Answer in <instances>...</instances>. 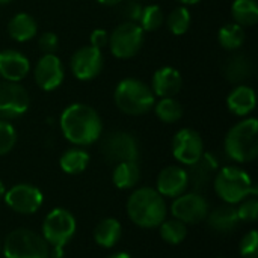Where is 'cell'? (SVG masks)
<instances>
[{"label":"cell","mask_w":258,"mask_h":258,"mask_svg":"<svg viewBox=\"0 0 258 258\" xmlns=\"http://www.w3.org/2000/svg\"><path fill=\"white\" fill-rule=\"evenodd\" d=\"M59 125L65 139L77 147L97 142L103 132L98 112L85 103H73L60 113Z\"/></svg>","instance_id":"1"},{"label":"cell","mask_w":258,"mask_h":258,"mask_svg":"<svg viewBox=\"0 0 258 258\" xmlns=\"http://www.w3.org/2000/svg\"><path fill=\"white\" fill-rule=\"evenodd\" d=\"M163 197L151 187L136 189L127 201V213L133 224L141 228H156L166 218Z\"/></svg>","instance_id":"2"},{"label":"cell","mask_w":258,"mask_h":258,"mask_svg":"<svg viewBox=\"0 0 258 258\" xmlns=\"http://www.w3.org/2000/svg\"><path fill=\"white\" fill-rule=\"evenodd\" d=\"M227 156L239 163L254 162L258 156V121L246 118L233 125L225 136Z\"/></svg>","instance_id":"3"},{"label":"cell","mask_w":258,"mask_h":258,"mask_svg":"<svg viewBox=\"0 0 258 258\" xmlns=\"http://www.w3.org/2000/svg\"><path fill=\"white\" fill-rule=\"evenodd\" d=\"M113 100L116 107L132 116L144 115L150 112L156 103V95L153 94L151 88L138 79L127 77L122 79L113 92Z\"/></svg>","instance_id":"4"},{"label":"cell","mask_w":258,"mask_h":258,"mask_svg":"<svg viewBox=\"0 0 258 258\" xmlns=\"http://www.w3.org/2000/svg\"><path fill=\"white\" fill-rule=\"evenodd\" d=\"M215 190L225 204H239L249 195H257L249 174L237 166H225L215 175Z\"/></svg>","instance_id":"5"},{"label":"cell","mask_w":258,"mask_h":258,"mask_svg":"<svg viewBox=\"0 0 258 258\" xmlns=\"http://www.w3.org/2000/svg\"><path fill=\"white\" fill-rule=\"evenodd\" d=\"M76 219L65 209H53L44 219L42 237L53 249V258L63 257V248L76 234Z\"/></svg>","instance_id":"6"},{"label":"cell","mask_w":258,"mask_h":258,"mask_svg":"<svg viewBox=\"0 0 258 258\" xmlns=\"http://www.w3.org/2000/svg\"><path fill=\"white\" fill-rule=\"evenodd\" d=\"M3 254L5 258H50V246L38 233L17 228L6 236Z\"/></svg>","instance_id":"7"},{"label":"cell","mask_w":258,"mask_h":258,"mask_svg":"<svg viewBox=\"0 0 258 258\" xmlns=\"http://www.w3.org/2000/svg\"><path fill=\"white\" fill-rule=\"evenodd\" d=\"M145 39V32L138 23L124 21L118 24L112 33H109L110 53L118 59H130L136 56Z\"/></svg>","instance_id":"8"},{"label":"cell","mask_w":258,"mask_h":258,"mask_svg":"<svg viewBox=\"0 0 258 258\" xmlns=\"http://www.w3.org/2000/svg\"><path fill=\"white\" fill-rule=\"evenodd\" d=\"M101 151L110 163L136 162L139 157V144L136 138L127 132H113L104 138Z\"/></svg>","instance_id":"9"},{"label":"cell","mask_w":258,"mask_h":258,"mask_svg":"<svg viewBox=\"0 0 258 258\" xmlns=\"http://www.w3.org/2000/svg\"><path fill=\"white\" fill-rule=\"evenodd\" d=\"M171 213L175 219L181 221L183 224L194 225L207 218L209 203L198 192H190V194L184 192L183 195L174 200L171 206Z\"/></svg>","instance_id":"10"},{"label":"cell","mask_w":258,"mask_h":258,"mask_svg":"<svg viewBox=\"0 0 258 258\" xmlns=\"http://www.w3.org/2000/svg\"><path fill=\"white\" fill-rule=\"evenodd\" d=\"M30 98L27 91L14 82H0V119H12L24 115Z\"/></svg>","instance_id":"11"},{"label":"cell","mask_w":258,"mask_h":258,"mask_svg":"<svg viewBox=\"0 0 258 258\" xmlns=\"http://www.w3.org/2000/svg\"><path fill=\"white\" fill-rule=\"evenodd\" d=\"M103 53L101 50L92 47V45H85L76 50L70 59V68L73 76L77 80L88 82L95 79L101 70H103Z\"/></svg>","instance_id":"12"},{"label":"cell","mask_w":258,"mask_h":258,"mask_svg":"<svg viewBox=\"0 0 258 258\" xmlns=\"http://www.w3.org/2000/svg\"><path fill=\"white\" fill-rule=\"evenodd\" d=\"M172 154L180 163L186 166L197 163L204 154V142L201 135L197 130L187 127L178 130L172 139Z\"/></svg>","instance_id":"13"},{"label":"cell","mask_w":258,"mask_h":258,"mask_svg":"<svg viewBox=\"0 0 258 258\" xmlns=\"http://www.w3.org/2000/svg\"><path fill=\"white\" fill-rule=\"evenodd\" d=\"M44 197L41 190L27 183L15 184L5 194V203L11 210L20 215H33L42 206Z\"/></svg>","instance_id":"14"},{"label":"cell","mask_w":258,"mask_h":258,"mask_svg":"<svg viewBox=\"0 0 258 258\" xmlns=\"http://www.w3.org/2000/svg\"><path fill=\"white\" fill-rule=\"evenodd\" d=\"M33 77L42 91L50 92L57 89L65 77L62 60L56 54H42L35 65Z\"/></svg>","instance_id":"15"},{"label":"cell","mask_w":258,"mask_h":258,"mask_svg":"<svg viewBox=\"0 0 258 258\" xmlns=\"http://www.w3.org/2000/svg\"><path fill=\"white\" fill-rule=\"evenodd\" d=\"M189 187L187 171L180 166H168L160 171L157 177V192L162 197L177 198Z\"/></svg>","instance_id":"16"},{"label":"cell","mask_w":258,"mask_h":258,"mask_svg":"<svg viewBox=\"0 0 258 258\" xmlns=\"http://www.w3.org/2000/svg\"><path fill=\"white\" fill-rule=\"evenodd\" d=\"M30 71L29 59L17 50L6 48L0 51V76L6 82L18 83Z\"/></svg>","instance_id":"17"},{"label":"cell","mask_w":258,"mask_h":258,"mask_svg":"<svg viewBox=\"0 0 258 258\" xmlns=\"http://www.w3.org/2000/svg\"><path fill=\"white\" fill-rule=\"evenodd\" d=\"M183 86V77L174 67L159 68L151 79V91L156 97H175Z\"/></svg>","instance_id":"18"},{"label":"cell","mask_w":258,"mask_h":258,"mask_svg":"<svg viewBox=\"0 0 258 258\" xmlns=\"http://www.w3.org/2000/svg\"><path fill=\"white\" fill-rule=\"evenodd\" d=\"M189 168H190L187 171L189 186H192V189L200 194L201 190H204L209 186L212 178L216 175L218 159L212 153H204L201 156V159L197 163L190 165Z\"/></svg>","instance_id":"19"},{"label":"cell","mask_w":258,"mask_h":258,"mask_svg":"<svg viewBox=\"0 0 258 258\" xmlns=\"http://www.w3.org/2000/svg\"><path fill=\"white\" fill-rule=\"evenodd\" d=\"M227 106L237 116H248L257 106L255 91L248 85H237L227 97Z\"/></svg>","instance_id":"20"},{"label":"cell","mask_w":258,"mask_h":258,"mask_svg":"<svg viewBox=\"0 0 258 258\" xmlns=\"http://www.w3.org/2000/svg\"><path fill=\"white\" fill-rule=\"evenodd\" d=\"M242 221L239 219L237 209L233 204H224L216 207L215 210L209 212L207 215V224L212 230L216 233H231L234 231Z\"/></svg>","instance_id":"21"},{"label":"cell","mask_w":258,"mask_h":258,"mask_svg":"<svg viewBox=\"0 0 258 258\" xmlns=\"http://www.w3.org/2000/svg\"><path fill=\"white\" fill-rule=\"evenodd\" d=\"M36 33H38L36 20L26 12L15 14L8 23V35L17 42H26L33 36H36Z\"/></svg>","instance_id":"22"},{"label":"cell","mask_w":258,"mask_h":258,"mask_svg":"<svg viewBox=\"0 0 258 258\" xmlns=\"http://www.w3.org/2000/svg\"><path fill=\"white\" fill-rule=\"evenodd\" d=\"M224 74L228 82L242 85L243 82H246L248 79L252 77L254 63H252L251 57H248L245 54H234L227 60V63L224 67Z\"/></svg>","instance_id":"23"},{"label":"cell","mask_w":258,"mask_h":258,"mask_svg":"<svg viewBox=\"0 0 258 258\" xmlns=\"http://www.w3.org/2000/svg\"><path fill=\"white\" fill-rule=\"evenodd\" d=\"M122 234V227L119 221L113 218H106L98 222V225L94 230V240L97 245L103 248H113Z\"/></svg>","instance_id":"24"},{"label":"cell","mask_w":258,"mask_h":258,"mask_svg":"<svg viewBox=\"0 0 258 258\" xmlns=\"http://www.w3.org/2000/svg\"><path fill=\"white\" fill-rule=\"evenodd\" d=\"M88 163H89L88 151H85L83 148H79V147L67 150L59 159L60 169L67 174H71V175L83 172L86 169Z\"/></svg>","instance_id":"25"},{"label":"cell","mask_w":258,"mask_h":258,"mask_svg":"<svg viewBox=\"0 0 258 258\" xmlns=\"http://www.w3.org/2000/svg\"><path fill=\"white\" fill-rule=\"evenodd\" d=\"M141 178V169L136 162H122L118 163L113 169V184L118 189H132L138 184Z\"/></svg>","instance_id":"26"},{"label":"cell","mask_w":258,"mask_h":258,"mask_svg":"<svg viewBox=\"0 0 258 258\" xmlns=\"http://www.w3.org/2000/svg\"><path fill=\"white\" fill-rule=\"evenodd\" d=\"M231 15L234 23L242 27H251L258 21L257 0H234L231 5Z\"/></svg>","instance_id":"27"},{"label":"cell","mask_w":258,"mask_h":258,"mask_svg":"<svg viewBox=\"0 0 258 258\" xmlns=\"http://www.w3.org/2000/svg\"><path fill=\"white\" fill-rule=\"evenodd\" d=\"M246 35H245V27H242L237 23H228L222 26L218 32V41L222 48L228 51H234L240 48L245 44Z\"/></svg>","instance_id":"28"},{"label":"cell","mask_w":258,"mask_h":258,"mask_svg":"<svg viewBox=\"0 0 258 258\" xmlns=\"http://www.w3.org/2000/svg\"><path fill=\"white\" fill-rule=\"evenodd\" d=\"M156 116L166 124H174L178 122L183 118V106L180 104V101H177L174 97H165L160 98L157 103H154L153 106Z\"/></svg>","instance_id":"29"},{"label":"cell","mask_w":258,"mask_h":258,"mask_svg":"<svg viewBox=\"0 0 258 258\" xmlns=\"http://www.w3.org/2000/svg\"><path fill=\"white\" fill-rule=\"evenodd\" d=\"M190 23H192L190 12H189L187 6H183V5L172 9L166 18V26H168L169 32L177 35V36L184 35L189 30Z\"/></svg>","instance_id":"30"},{"label":"cell","mask_w":258,"mask_h":258,"mask_svg":"<svg viewBox=\"0 0 258 258\" xmlns=\"http://www.w3.org/2000/svg\"><path fill=\"white\" fill-rule=\"evenodd\" d=\"M159 231H160V237L169 245H178L187 236L186 224H183L181 221H178L175 218L171 221H163L159 225Z\"/></svg>","instance_id":"31"},{"label":"cell","mask_w":258,"mask_h":258,"mask_svg":"<svg viewBox=\"0 0 258 258\" xmlns=\"http://www.w3.org/2000/svg\"><path fill=\"white\" fill-rule=\"evenodd\" d=\"M163 11L159 5H148L142 9L139 26L144 32H154L163 24Z\"/></svg>","instance_id":"32"},{"label":"cell","mask_w":258,"mask_h":258,"mask_svg":"<svg viewBox=\"0 0 258 258\" xmlns=\"http://www.w3.org/2000/svg\"><path fill=\"white\" fill-rule=\"evenodd\" d=\"M17 142V132L14 125L5 119H0V156L8 154Z\"/></svg>","instance_id":"33"},{"label":"cell","mask_w":258,"mask_h":258,"mask_svg":"<svg viewBox=\"0 0 258 258\" xmlns=\"http://www.w3.org/2000/svg\"><path fill=\"white\" fill-rule=\"evenodd\" d=\"M237 215L243 222H255L258 218V200L257 195H249L239 203Z\"/></svg>","instance_id":"34"},{"label":"cell","mask_w":258,"mask_h":258,"mask_svg":"<svg viewBox=\"0 0 258 258\" xmlns=\"http://www.w3.org/2000/svg\"><path fill=\"white\" fill-rule=\"evenodd\" d=\"M239 251L243 258H258V233L255 230H251L242 237Z\"/></svg>","instance_id":"35"},{"label":"cell","mask_w":258,"mask_h":258,"mask_svg":"<svg viewBox=\"0 0 258 258\" xmlns=\"http://www.w3.org/2000/svg\"><path fill=\"white\" fill-rule=\"evenodd\" d=\"M38 47L44 54H56L57 47H59V39L57 35L53 32H44L41 33L38 39Z\"/></svg>","instance_id":"36"},{"label":"cell","mask_w":258,"mask_h":258,"mask_svg":"<svg viewBox=\"0 0 258 258\" xmlns=\"http://www.w3.org/2000/svg\"><path fill=\"white\" fill-rule=\"evenodd\" d=\"M142 9H144V6L138 0H127L122 5V11L121 12L125 17L127 21H132V23H138L139 24V18H141Z\"/></svg>","instance_id":"37"},{"label":"cell","mask_w":258,"mask_h":258,"mask_svg":"<svg viewBox=\"0 0 258 258\" xmlns=\"http://www.w3.org/2000/svg\"><path fill=\"white\" fill-rule=\"evenodd\" d=\"M91 45L98 48V50H103L104 47L109 45V33L104 29L92 30V33H91Z\"/></svg>","instance_id":"38"},{"label":"cell","mask_w":258,"mask_h":258,"mask_svg":"<svg viewBox=\"0 0 258 258\" xmlns=\"http://www.w3.org/2000/svg\"><path fill=\"white\" fill-rule=\"evenodd\" d=\"M98 3H101V5H106V6H113V5H118V3H121L122 0H97Z\"/></svg>","instance_id":"39"},{"label":"cell","mask_w":258,"mask_h":258,"mask_svg":"<svg viewBox=\"0 0 258 258\" xmlns=\"http://www.w3.org/2000/svg\"><path fill=\"white\" fill-rule=\"evenodd\" d=\"M178 3H181L183 6H190V5H197L200 3L201 0H177Z\"/></svg>","instance_id":"40"},{"label":"cell","mask_w":258,"mask_h":258,"mask_svg":"<svg viewBox=\"0 0 258 258\" xmlns=\"http://www.w3.org/2000/svg\"><path fill=\"white\" fill-rule=\"evenodd\" d=\"M107 258H132L127 252H115V254H112V255H109Z\"/></svg>","instance_id":"41"},{"label":"cell","mask_w":258,"mask_h":258,"mask_svg":"<svg viewBox=\"0 0 258 258\" xmlns=\"http://www.w3.org/2000/svg\"><path fill=\"white\" fill-rule=\"evenodd\" d=\"M5 194H6V190H5V184H3V183L0 181V200H2L3 197H5Z\"/></svg>","instance_id":"42"},{"label":"cell","mask_w":258,"mask_h":258,"mask_svg":"<svg viewBox=\"0 0 258 258\" xmlns=\"http://www.w3.org/2000/svg\"><path fill=\"white\" fill-rule=\"evenodd\" d=\"M9 2H12V0H0V5H6V3H9Z\"/></svg>","instance_id":"43"}]
</instances>
